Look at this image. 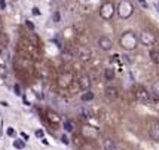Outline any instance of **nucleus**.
I'll list each match as a JSON object with an SVG mask.
<instances>
[{"instance_id":"f8f14e48","label":"nucleus","mask_w":159,"mask_h":150,"mask_svg":"<svg viewBox=\"0 0 159 150\" xmlns=\"http://www.w3.org/2000/svg\"><path fill=\"white\" fill-rule=\"evenodd\" d=\"M106 97L110 100V101H115L119 98V92L116 88H106Z\"/></svg>"},{"instance_id":"4be33fe9","label":"nucleus","mask_w":159,"mask_h":150,"mask_svg":"<svg viewBox=\"0 0 159 150\" xmlns=\"http://www.w3.org/2000/svg\"><path fill=\"white\" fill-rule=\"evenodd\" d=\"M14 146L16 147V149H24V143H22V141H20V140H16V141L14 143Z\"/></svg>"},{"instance_id":"9d476101","label":"nucleus","mask_w":159,"mask_h":150,"mask_svg":"<svg viewBox=\"0 0 159 150\" xmlns=\"http://www.w3.org/2000/svg\"><path fill=\"white\" fill-rule=\"evenodd\" d=\"M79 86H80V89H82V91H89V88H91V79L86 75L80 76V77H79Z\"/></svg>"},{"instance_id":"f257e3e1","label":"nucleus","mask_w":159,"mask_h":150,"mask_svg":"<svg viewBox=\"0 0 159 150\" xmlns=\"http://www.w3.org/2000/svg\"><path fill=\"white\" fill-rule=\"evenodd\" d=\"M120 46L125 49V51H134V49L137 48V43H139V39H137V36L132 33V31H126L120 36Z\"/></svg>"},{"instance_id":"ddd939ff","label":"nucleus","mask_w":159,"mask_h":150,"mask_svg":"<svg viewBox=\"0 0 159 150\" xmlns=\"http://www.w3.org/2000/svg\"><path fill=\"white\" fill-rule=\"evenodd\" d=\"M103 149L104 150H116V144L111 138H104L103 140Z\"/></svg>"},{"instance_id":"dca6fc26","label":"nucleus","mask_w":159,"mask_h":150,"mask_svg":"<svg viewBox=\"0 0 159 150\" xmlns=\"http://www.w3.org/2000/svg\"><path fill=\"white\" fill-rule=\"evenodd\" d=\"M149 55H150V60H152L153 64H159V51L158 49H152Z\"/></svg>"},{"instance_id":"a878e982","label":"nucleus","mask_w":159,"mask_h":150,"mask_svg":"<svg viewBox=\"0 0 159 150\" xmlns=\"http://www.w3.org/2000/svg\"><path fill=\"white\" fill-rule=\"evenodd\" d=\"M137 2H139V3H140V5H141V6H143V7H147V6H149L146 0H137Z\"/></svg>"},{"instance_id":"b1692460","label":"nucleus","mask_w":159,"mask_h":150,"mask_svg":"<svg viewBox=\"0 0 159 150\" xmlns=\"http://www.w3.org/2000/svg\"><path fill=\"white\" fill-rule=\"evenodd\" d=\"M60 18H61L60 12H55V14H54V16H52V20L55 21V22H58V21H60Z\"/></svg>"},{"instance_id":"c756f323","label":"nucleus","mask_w":159,"mask_h":150,"mask_svg":"<svg viewBox=\"0 0 159 150\" xmlns=\"http://www.w3.org/2000/svg\"><path fill=\"white\" fill-rule=\"evenodd\" d=\"M36 135H37V137H43V131H36Z\"/></svg>"},{"instance_id":"0eeeda50","label":"nucleus","mask_w":159,"mask_h":150,"mask_svg":"<svg viewBox=\"0 0 159 150\" xmlns=\"http://www.w3.org/2000/svg\"><path fill=\"white\" fill-rule=\"evenodd\" d=\"M77 58L80 60L82 62H88L91 60V57H92V52H91V49L85 48V46H82V48H79V51H77Z\"/></svg>"},{"instance_id":"6e6552de","label":"nucleus","mask_w":159,"mask_h":150,"mask_svg":"<svg viewBox=\"0 0 159 150\" xmlns=\"http://www.w3.org/2000/svg\"><path fill=\"white\" fill-rule=\"evenodd\" d=\"M149 135L152 140L159 141V120H153L150 123V128H149Z\"/></svg>"},{"instance_id":"6ab92c4d","label":"nucleus","mask_w":159,"mask_h":150,"mask_svg":"<svg viewBox=\"0 0 159 150\" xmlns=\"http://www.w3.org/2000/svg\"><path fill=\"white\" fill-rule=\"evenodd\" d=\"M80 116L85 117V119H89V117L92 116V113H91L89 109H85V107H82V109H80Z\"/></svg>"},{"instance_id":"aec40b11","label":"nucleus","mask_w":159,"mask_h":150,"mask_svg":"<svg viewBox=\"0 0 159 150\" xmlns=\"http://www.w3.org/2000/svg\"><path fill=\"white\" fill-rule=\"evenodd\" d=\"M64 130L67 131V132H73V131H75V125H73V122L66 120V122H64Z\"/></svg>"},{"instance_id":"393cba45","label":"nucleus","mask_w":159,"mask_h":150,"mask_svg":"<svg viewBox=\"0 0 159 150\" xmlns=\"http://www.w3.org/2000/svg\"><path fill=\"white\" fill-rule=\"evenodd\" d=\"M0 9H2V11H5V9H6V3H5V0H0Z\"/></svg>"},{"instance_id":"c85d7f7f","label":"nucleus","mask_w":159,"mask_h":150,"mask_svg":"<svg viewBox=\"0 0 159 150\" xmlns=\"http://www.w3.org/2000/svg\"><path fill=\"white\" fill-rule=\"evenodd\" d=\"M61 140H62V143H64V144H69V140H67V137H66V135L62 137Z\"/></svg>"},{"instance_id":"f03ea898","label":"nucleus","mask_w":159,"mask_h":150,"mask_svg":"<svg viewBox=\"0 0 159 150\" xmlns=\"http://www.w3.org/2000/svg\"><path fill=\"white\" fill-rule=\"evenodd\" d=\"M134 14V5H132L129 0H122L118 3V15L120 18H129L131 15Z\"/></svg>"},{"instance_id":"7ed1b4c3","label":"nucleus","mask_w":159,"mask_h":150,"mask_svg":"<svg viewBox=\"0 0 159 150\" xmlns=\"http://www.w3.org/2000/svg\"><path fill=\"white\" fill-rule=\"evenodd\" d=\"M57 83H58V86L62 89H67L71 86V83H73V75L70 73V71H62L58 75V79H57Z\"/></svg>"},{"instance_id":"2eb2a0df","label":"nucleus","mask_w":159,"mask_h":150,"mask_svg":"<svg viewBox=\"0 0 159 150\" xmlns=\"http://www.w3.org/2000/svg\"><path fill=\"white\" fill-rule=\"evenodd\" d=\"M73 52L71 51H64L61 54V58H62V61L64 62H70V61H73Z\"/></svg>"},{"instance_id":"20e7f679","label":"nucleus","mask_w":159,"mask_h":150,"mask_svg":"<svg viewBox=\"0 0 159 150\" xmlns=\"http://www.w3.org/2000/svg\"><path fill=\"white\" fill-rule=\"evenodd\" d=\"M100 15H101L103 20H111L113 15H115V5L111 2H106L100 9Z\"/></svg>"},{"instance_id":"a211bd4d","label":"nucleus","mask_w":159,"mask_h":150,"mask_svg":"<svg viewBox=\"0 0 159 150\" xmlns=\"http://www.w3.org/2000/svg\"><path fill=\"white\" fill-rule=\"evenodd\" d=\"M91 100H94V92L85 91V94H82V101H91Z\"/></svg>"},{"instance_id":"1a4fd4ad","label":"nucleus","mask_w":159,"mask_h":150,"mask_svg":"<svg viewBox=\"0 0 159 150\" xmlns=\"http://www.w3.org/2000/svg\"><path fill=\"white\" fill-rule=\"evenodd\" d=\"M98 45H100V48L103 49V51H110V49L113 48V42H111V39L110 37H106V36H103V37L98 39Z\"/></svg>"},{"instance_id":"bb28decb","label":"nucleus","mask_w":159,"mask_h":150,"mask_svg":"<svg viewBox=\"0 0 159 150\" xmlns=\"http://www.w3.org/2000/svg\"><path fill=\"white\" fill-rule=\"evenodd\" d=\"M25 24H27V27L30 28V30H34V25H33V24H31L30 21H25Z\"/></svg>"},{"instance_id":"5701e85b","label":"nucleus","mask_w":159,"mask_h":150,"mask_svg":"<svg viewBox=\"0 0 159 150\" xmlns=\"http://www.w3.org/2000/svg\"><path fill=\"white\" fill-rule=\"evenodd\" d=\"M122 57H124V61L125 62H132V61H134V60H132V57H131V55H128V54L122 55Z\"/></svg>"},{"instance_id":"9b49d317","label":"nucleus","mask_w":159,"mask_h":150,"mask_svg":"<svg viewBox=\"0 0 159 150\" xmlns=\"http://www.w3.org/2000/svg\"><path fill=\"white\" fill-rule=\"evenodd\" d=\"M82 135L85 138H94V137L98 135V131L94 130V128H91V126H85L82 130Z\"/></svg>"},{"instance_id":"cd10ccee","label":"nucleus","mask_w":159,"mask_h":150,"mask_svg":"<svg viewBox=\"0 0 159 150\" xmlns=\"http://www.w3.org/2000/svg\"><path fill=\"white\" fill-rule=\"evenodd\" d=\"M15 94H16V95H21V92H20V86H18V85H15Z\"/></svg>"},{"instance_id":"2f4dec72","label":"nucleus","mask_w":159,"mask_h":150,"mask_svg":"<svg viewBox=\"0 0 159 150\" xmlns=\"http://www.w3.org/2000/svg\"><path fill=\"white\" fill-rule=\"evenodd\" d=\"M7 134H9V135H12V134H14V130H12V128H9V130H7Z\"/></svg>"},{"instance_id":"4468645a","label":"nucleus","mask_w":159,"mask_h":150,"mask_svg":"<svg viewBox=\"0 0 159 150\" xmlns=\"http://www.w3.org/2000/svg\"><path fill=\"white\" fill-rule=\"evenodd\" d=\"M104 79L106 80H113L115 79V70L111 67H107L104 70Z\"/></svg>"},{"instance_id":"7c9ffc66","label":"nucleus","mask_w":159,"mask_h":150,"mask_svg":"<svg viewBox=\"0 0 159 150\" xmlns=\"http://www.w3.org/2000/svg\"><path fill=\"white\" fill-rule=\"evenodd\" d=\"M33 14H34V15H39V14H40V12L37 11V7H34V9H33Z\"/></svg>"},{"instance_id":"f3484780","label":"nucleus","mask_w":159,"mask_h":150,"mask_svg":"<svg viewBox=\"0 0 159 150\" xmlns=\"http://www.w3.org/2000/svg\"><path fill=\"white\" fill-rule=\"evenodd\" d=\"M48 115H49L48 119L52 123H58V122H60V116H58L57 113H54V111H48Z\"/></svg>"},{"instance_id":"39448f33","label":"nucleus","mask_w":159,"mask_h":150,"mask_svg":"<svg viewBox=\"0 0 159 150\" xmlns=\"http://www.w3.org/2000/svg\"><path fill=\"white\" fill-rule=\"evenodd\" d=\"M140 40H141V43H143L144 46H152V45H155V42H156V37H155L153 31L144 30V31H141Z\"/></svg>"},{"instance_id":"423d86ee","label":"nucleus","mask_w":159,"mask_h":150,"mask_svg":"<svg viewBox=\"0 0 159 150\" xmlns=\"http://www.w3.org/2000/svg\"><path fill=\"white\" fill-rule=\"evenodd\" d=\"M135 98H137V101H140L141 104H147V102H150V92L147 91L146 88H137L135 89Z\"/></svg>"},{"instance_id":"412c9836","label":"nucleus","mask_w":159,"mask_h":150,"mask_svg":"<svg viewBox=\"0 0 159 150\" xmlns=\"http://www.w3.org/2000/svg\"><path fill=\"white\" fill-rule=\"evenodd\" d=\"M152 92L155 94L156 97H159V80H156V82L153 83V86H152Z\"/></svg>"}]
</instances>
